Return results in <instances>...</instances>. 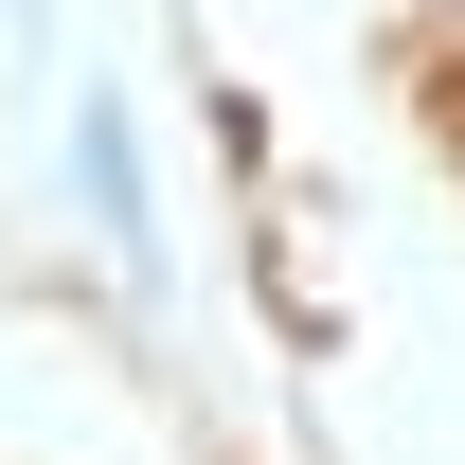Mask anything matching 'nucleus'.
Listing matches in <instances>:
<instances>
[{"mask_svg":"<svg viewBox=\"0 0 465 465\" xmlns=\"http://www.w3.org/2000/svg\"><path fill=\"white\" fill-rule=\"evenodd\" d=\"M72 179H90V232L143 251V179H125V125H108V108H72Z\"/></svg>","mask_w":465,"mask_h":465,"instance_id":"obj_1","label":"nucleus"},{"mask_svg":"<svg viewBox=\"0 0 465 465\" xmlns=\"http://www.w3.org/2000/svg\"><path fill=\"white\" fill-rule=\"evenodd\" d=\"M430 18H448V36H465V0H430Z\"/></svg>","mask_w":465,"mask_h":465,"instance_id":"obj_2","label":"nucleus"}]
</instances>
